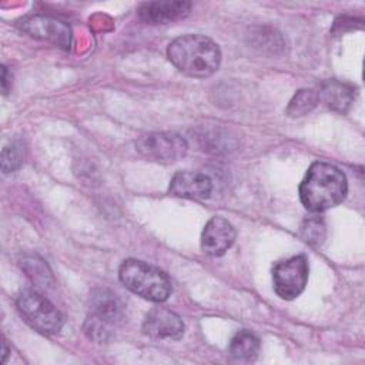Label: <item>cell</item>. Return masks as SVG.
I'll return each instance as SVG.
<instances>
[{
  "label": "cell",
  "instance_id": "6da1fadb",
  "mask_svg": "<svg viewBox=\"0 0 365 365\" xmlns=\"http://www.w3.org/2000/svg\"><path fill=\"white\" fill-rule=\"evenodd\" d=\"M348 192L345 174L335 165L315 161L299 184V200L312 212H322L341 204Z\"/></svg>",
  "mask_w": 365,
  "mask_h": 365
},
{
  "label": "cell",
  "instance_id": "7a4b0ae2",
  "mask_svg": "<svg viewBox=\"0 0 365 365\" xmlns=\"http://www.w3.org/2000/svg\"><path fill=\"white\" fill-rule=\"evenodd\" d=\"M167 57L182 74L205 78L217 71L221 61V51L210 37L185 34L174 38L168 44Z\"/></svg>",
  "mask_w": 365,
  "mask_h": 365
},
{
  "label": "cell",
  "instance_id": "3957f363",
  "mask_svg": "<svg viewBox=\"0 0 365 365\" xmlns=\"http://www.w3.org/2000/svg\"><path fill=\"white\" fill-rule=\"evenodd\" d=\"M118 278L133 294L151 302H164L173 289L164 271L134 258L123 261L118 268Z\"/></svg>",
  "mask_w": 365,
  "mask_h": 365
},
{
  "label": "cell",
  "instance_id": "277c9868",
  "mask_svg": "<svg viewBox=\"0 0 365 365\" xmlns=\"http://www.w3.org/2000/svg\"><path fill=\"white\" fill-rule=\"evenodd\" d=\"M124 304L113 291L98 288L90 297V308L84 322L86 336L97 344L107 342L124 318Z\"/></svg>",
  "mask_w": 365,
  "mask_h": 365
},
{
  "label": "cell",
  "instance_id": "5b68a950",
  "mask_svg": "<svg viewBox=\"0 0 365 365\" xmlns=\"http://www.w3.org/2000/svg\"><path fill=\"white\" fill-rule=\"evenodd\" d=\"M16 305L24 322L41 335H56L64 325L61 312L34 289L21 291L16 299Z\"/></svg>",
  "mask_w": 365,
  "mask_h": 365
},
{
  "label": "cell",
  "instance_id": "8992f818",
  "mask_svg": "<svg viewBox=\"0 0 365 365\" xmlns=\"http://www.w3.org/2000/svg\"><path fill=\"white\" fill-rule=\"evenodd\" d=\"M135 150L148 161L171 164L187 154L188 143L180 134L157 131L141 135L135 141Z\"/></svg>",
  "mask_w": 365,
  "mask_h": 365
},
{
  "label": "cell",
  "instance_id": "52a82bcc",
  "mask_svg": "<svg viewBox=\"0 0 365 365\" xmlns=\"http://www.w3.org/2000/svg\"><path fill=\"white\" fill-rule=\"evenodd\" d=\"M308 281V259L305 255H294L275 262L272 282L275 294L282 299H294L302 294Z\"/></svg>",
  "mask_w": 365,
  "mask_h": 365
},
{
  "label": "cell",
  "instance_id": "ba28073f",
  "mask_svg": "<svg viewBox=\"0 0 365 365\" xmlns=\"http://www.w3.org/2000/svg\"><path fill=\"white\" fill-rule=\"evenodd\" d=\"M21 31L36 40L53 43L64 50L71 46V29L67 23L50 16H31L20 23Z\"/></svg>",
  "mask_w": 365,
  "mask_h": 365
},
{
  "label": "cell",
  "instance_id": "9c48e42d",
  "mask_svg": "<svg viewBox=\"0 0 365 365\" xmlns=\"http://www.w3.org/2000/svg\"><path fill=\"white\" fill-rule=\"evenodd\" d=\"M182 319L168 308L154 307L143 322V332L154 339H180L184 335Z\"/></svg>",
  "mask_w": 365,
  "mask_h": 365
},
{
  "label": "cell",
  "instance_id": "30bf717a",
  "mask_svg": "<svg viewBox=\"0 0 365 365\" xmlns=\"http://www.w3.org/2000/svg\"><path fill=\"white\" fill-rule=\"evenodd\" d=\"M234 225L224 217L215 215L205 224L201 234V250L207 255L221 257L235 240Z\"/></svg>",
  "mask_w": 365,
  "mask_h": 365
},
{
  "label": "cell",
  "instance_id": "8fae6325",
  "mask_svg": "<svg viewBox=\"0 0 365 365\" xmlns=\"http://www.w3.org/2000/svg\"><path fill=\"white\" fill-rule=\"evenodd\" d=\"M170 194L187 200H205L212 192V181L204 173L178 171L170 181Z\"/></svg>",
  "mask_w": 365,
  "mask_h": 365
},
{
  "label": "cell",
  "instance_id": "7c38bea8",
  "mask_svg": "<svg viewBox=\"0 0 365 365\" xmlns=\"http://www.w3.org/2000/svg\"><path fill=\"white\" fill-rule=\"evenodd\" d=\"M191 7L190 1H147L140 4L137 14L147 24H168L187 17Z\"/></svg>",
  "mask_w": 365,
  "mask_h": 365
},
{
  "label": "cell",
  "instance_id": "4fadbf2b",
  "mask_svg": "<svg viewBox=\"0 0 365 365\" xmlns=\"http://www.w3.org/2000/svg\"><path fill=\"white\" fill-rule=\"evenodd\" d=\"M317 93L319 101H322L328 108L339 114H345L351 108L356 96L354 86L338 80L322 81Z\"/></svg>",
  "mask_w": 365,
  "mask_h": 365
},
{
  "label": "cell",
  "instance_id": "5bb4252c",
  "mask_svg": "<svg viewBox=\"0 0 365 365\" xmlns=\"http://www.w3.org/2000/svg\"><path fill=\"white\" fill-rule=\"evenodd\" d=\"M258 351H259V339L254 332H251L248 329L237 331L228 345L230 355L232 358L241 359V361L254 359L257 356Z\"/></svg>",
  "mask_w": 365,
  "mask_h": 365
},
{
  "label": "cell",
  "instance_id": "9a60e30c",
  "mask_svg": "<svg viewBox=\"0 0 365 365\" xmlns=\"http://www.w3.org/2000/svg\"><path fill=\"white\" fill-rule=\"evenodd\" d=\"M21 269L26 272V275L31 279L33 284L37 287H51L54 282L53 272L46 264L44 259H41L38 255H24L20 261Z\"/></svg>",
  "mask_w": 365,
  "mask_h": 365
},
{
  "label": "cell",
  "instance_id": "2e32d148",
  "mask_svg": "<svg viewBox=\"0 0 365 365\" xmlns=\"http://www.w3.org/2000/svg\"><path fill=\"white\" fill-rule=\"evenodd\" d=\"M250 44L259 51H269V53H278L284 47V40L279 33H277L272 29L268 27H257L251 30Z\"/></svg>",
  "mask_w": 365,
  "mask_h": 365
},
{
  "label": "cell",
  "instance_id": "e0dca14e",
  "mask_svg": "<svg viewBox=\"0 0 365 365\" xmlns=\"http://www.w3.org/2000/svg\"><path fill=\"white\" fill-rule=\"evenodd\" d=\"M318 103H319V100H318L317 90H312V88L298 90L287 107V114L294 118L302 117V115L311 113L317 107Z\"/></svg>",
  "mask_w": 365,
  "mask_h": 365
},
{
  "label": "cell",
  "instance_id": "ac0fdd59",
  "mask_svg": "<svg viewBox=\"0 0 365 365\" xmlns=\"http://www.w3.org/2000/svg\"><path fill=\"white\" fill-rule=\"evenodd\" d=\"M327 235V227L321 217L305 218L301 225V237L309 245H321Z\"/></svg>",
  "mask_w": 365,
  "mask_h": 365
},
{
  "label": "cell",
  "instance_id": "d6986e66",
  "mask_svg": "<svg viewBox=\"0 0 365 365\" xmlns=\"http://www.w3.org/2000/svg\"><path fill=\"white\" fill-rule=\"evenodd\" d=\"M26 158V145L23 141H13L1 151V170L3 173H11L17 170Z\"/></svg>",
  "mask_w": 365,
  "mask_h": 365
},
{
  "label": "cell",
  "instance_id": "ffe728a7",
  "mask_svg": "<svg viewBox=\"0 0 365 365\" xmlns=\"http://www.w3.org/2000/svg\"><path fill=\"white\" fill-rule=\"evenodd\" d=\"M202 147L204 151H211V153H220L221 150L227 151L230 147V138L227 134L220 135L218 131H204L197 134L195 137Z\"/></svg>",
  "mask_w": 365,
  "mask_h": 365
},
{
  "label": "cell",
  "instance_id": "44dd1931",
  "mask_svg": "<svg viewBox=\"0 0 365 365\" xmlns=\"http://www.w3.org/2000/svg\"><path fill=\"white\" fill-rule=\"evenodd\" d=\"M11 76L9 77V71H7V67H1V90L4 94L9 93L10 87H11V81H10Z\"/></svg>",
  "mask_w": 365,
  "mask_h": 365
},
{
  "label": "cell",
  "instance_id": "7402d4cb",
  "mask_svg": "<svg viewBox=\"0 0 365 365\" xmlns=\"http://www.w3.org/2000/svg\"><path fill=\"white\" fill-rule=\"evenodd\" d=\"M7 356H9V346H7V341H6V338H3V359H1V362H3V364L6 362Z\"/></svg>",
  "mask_w": 365,
  "mask_h": 365
}]
</instances>
